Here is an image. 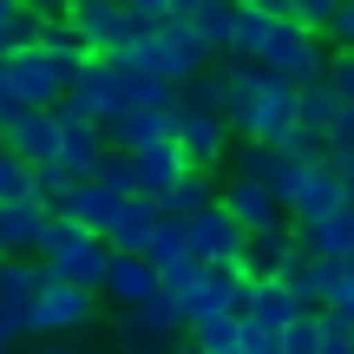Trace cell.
<instances>
[{
	"instance_id": "cell-1",
	"label": "cell",
	"mask_w": 354,
	"mask_h": 354,
	"mask_svg": "<svg viewBox=\"0 0 354 354\" xmlns=\"http://www.w3.org/2000/svg\"><path fill=\"white\" fill-rule=\"evenodd\" d=\"M112 59H125L131 73H145V79H171V86H184V79L203 73L216 53L197 39V26H190V20H171V13H165V20H151V33H145L138 46L112 53Z\"/></svg>"
},
{
	"instance_id": "cell-2",
	"label": "cell",
	"mask_w": 354,
	"mask_h": 354,
	"mask_svg": "<svg viewBox=\"0 0 354 354\" xmlns=\"http://www.w3.org/2000/svg\"><path fill=\"white\" fill-rule=\"evenodd\" d=\"M33 256L53 269V276L99 289V282H105V263H112V243H105L99 230L73 223L66 210H53V216H46V230H39V250H33Z\"/></svg>"
},
{
	"instance_id": "cell-3",
	"label": "cell",
	"mask_w": 354,
	"mask_h": 354,
	"mask_svg": "<svg viewBox=\"0 0 354 354\" xmlns=\"http://www.w3.org/2000/svg\"><path fill=\"white\" fill-rule=\"evenodd\" d=\"M118 348L125 354H165L171 342H184V302H177L171 289H158V295H145V302H131V308H118Z\"/></svg>"
},
{
	"instance_id": "cell-4",
	"label": "cell",
	"mask_w": 354,
	"mask_h": 354,
	"mask_svg": "<svg viewBox=\"0 0 354 354\" xmlns=\"http://www.w3.org/2000/svg\"><path fill=\"white\" fill-rule=\"evenodd\" d=\"M328 33H315V26H302L289 13V20H276L269 26V39H263V53H256V59L269 66V73H289L295 86H308V79H322L328 73Z\"/></svg>"
},
{
	"instance_id": "cell-5",
	"label": "cell",
	"mask_w": 354,
	"mask_h": 354,
	"mask_svg": "<svg viewBox=\"0 0 354 354\" xmlns=\"http://www.w3.org/2000/svg\"><path fill=\"white\" fill-rule=\"evenodd\" d=\"M92 322H99V289L46 276V289H39V302H33V335H86ZM33 335H26V342H33Z\"/></svg>"
},
{
	"instance_id": "cell-6",
	"label": "cell",
	"mask_w": 354,
	"mask_h": 354,
	"mask_svg": "<svg viewBox=\"0 0 354 354\" xmlns=\"http://www.w3.org/2000/svg\"><path fill=\"white\" fill-rule=\"evenodd\" d=\"M73 20H79V33L92 39V53H125V46H138V39L151 33V20L131 13L125 0H73Z\"/></svg>"
},
{
	"instance_id": "cell-7",
	"label": "cell",
	"mask_w": 354,
	"mask_h": 354,
	"mask_svg": "<svg viewBox=\"0 0 354 354\" xmlns=\"http://www.w3.org/2000/svg\"><path fill=\"white\" fill-rule=\"evenodd\" d=\"M46 276L53 269L39 263V256H0V322H7L13 335H33V302H39V289H46Z\"/></svg>"
},
{
	"instance_id": "cell-8",
	"label": "cell",
	"mask_w": 354,
	"mask_h": 354,
	"mask_svg": "<svg viewBox=\"0 0 354 354\" xmlns=\"http://www.w3.org/2000/svg\"><path fill=\"white\" fill-rule=\"evenodd\" d=\"M230 145H236V125H230L223 112H210V105H184L177 99V151L190 158V165H223Z\"/></svg>"
},
{
	"instance_id": "cell-9",
	"label": "cell",
	"mask_w": 354,
	"mask_h": 354,
	"mask_svg": "<svg viewBox=\"0 0 354 354\" xmlns=\"http://www.w3.org/2000/svg\"><path fill=\"white\" fill-rule=\"evenodd\" d=\"M216 203H223V210L236 216L243 230H269V223H289V203H282L276 190L263 184V177H250V171L223 177V190H216Z\"/></svg>"
},
{
	"instance_id": "cell-10",
	"label": "cell",
	"mask_w": 354,
	"mask_h": 354,
	"mask_svg": "<svg viewBox=\"0 0 354 354\" xmlns=\"http://www.w3.org/2000/svg\"><path fill=\"white\" fill-rule=\"evenodd\" d=\"M342 203H348V177L335 171V158L302 165V184H295V197H289V223H315V216L342 210Z\"/></svg>"
},
{
	"instance_id": "cell-11",
	"label": "cell",
	"mask_w": 354,
	"mask_h": 354,
	"mask_svg": "<svg viewBox=\"0 0 354 354\" xmlns=\"http://www.w3.org/2000/svg\"><path fill=\"white\" fill-rule=\"evenodd\" d=\"M99 295H105L112 308H131V302H145V295H158V263H151L145 250H112Z\"/></svg>"
},
{
	"instance_id": "cell-12",
	"label": "cell",
	"mask_w": 354,
	"mask_h": 354,
	"mask_svg": "<svg viewBox=\"0 0 354 354\" xmlns=\"http://www.w3.org/2000/svg\"><path fill=\"white\" fill-rule=\"evenodd\" d=\"M59 105H26L13 125H0V138H7V151H20L26 165H39V158H59Z\"/></svg>"
},
{
	"instance_id": "cell-13",
	"label": "cell",
	"mask_w": 354,
	"mask_h": 354,
	"mask_svg": "<svg viewBox=\"0 0 354 354\" xmlns=\"http://www.w3.org/2000/svg\"><path fill=\"white\" fill-rule=\"evenodd\" d=\"M184 230H190V250H197L203 263H236L243 256V223L223 203H203L197 216H184Z\"/></svg>"
},
{
	"instance_id": "cell-14",
	"label": "cell",
	"mask_w": 354,
	"mask_h": 354,
	"mask_svg": "<svg viewBox=\"0 0 354 354\" xmlns=\"http://www.w3.org/2000/svg\"><path fill=\"white\" fill-rule=\"evenodd\" d=\"M0 59H7L13 86L26 92V105H59V92L73 86V79L53 66V53H46V46H20V53H0Z\"/></svg>"
},
{
	"instance_id": "cell-15",
	"label": "cell",
	"mask_w": 354,
	"mask_h": 354,
	"mask_svg": "<svg viewBox=\"0 0 354 354\" xmlns=\"http://www.w3.org/2000/svg\"><path fill=\"white\" fill-rule=\"evenodd\" d=\"M171 131H177V99L171 105H125L118 118H105V138H112L118 151H138V145L171 138Z\"/></svg>"
},
{
	"instance_id": "cell-16",
	"label": "cell",
	"mask_w": 354,
	"mask_h": 354,
	"mask_svg": "<svg viewBox=\"0 0 354 354\" xmlns=\"http://www.w3.org/2000/svg\"><path fill=\"white\" fill-rule=\"evenodd\" d=\"M158 216H165V203L145 197V190H131V197H118L112 223H105V243H112V250H145L151 230H158Z\"/></svg>"
},
{
	"instance_id": "cell-17",
	"label": "cell",
	"mask_w": 354,
	"mask_h": 354,
	"mask_svg": "<svg viewBox=\"0 0 354 354\" xmlns=\"http://www.w3.org/2000/svg\"><path fill=\"white\" fill-rule=\"evenodd\" d=\"M289 250H295V223H269V230H243V276L250 282H263V276H276L282 263H289Z\"/></svg>"
},
{
	"instance_id": "cell-18",
	"label": "cell",
	"mask_w": 354,
	"mask_h": 354,
	"mask_svg": "<svg viewBox=\"0 0 354 354\" xmlns=\"http://www.w3.org/2000/svg\"><path fill=\"white\" fill-rule=\"evenodd\" d=\"M46 203L39 197H13L0 203V256H33L39 250V230H46Z\"/></svg>"
},
{
	"instance_id": "cell-19",
	"label": "cell",
	"mask_w": 354,
	"mask_h": 354,
	"mask_svg": "<svg viewBox=\"0 0 354 354\" xmlns=\"http://www.w3.org/2000/svg\"><path fill=\"white\" fill-rule=\"evenodd\" d=\"M131 158H138V190H145V197H158V203H165V190H171L184 171H190V158L177 151V131H171V138H151V145H138Z\"/></svg>"
},
{
	"instance_id": "cell-20",
	"label": "cell",
	"mask_w": 354,
	"mask_h": 354,
	"mask_svg": "<svg viewBox=\"0 0 354 354\" xmlns=\"http://www.w3.org/2000/svg\"><path fill=\"white\" fill-rule=\"evenodd\" d=\"M118 197H125V190H112L105 177H79V184L66 190V203H59V210L73 216V223H86V230H99V236H105V223H112Z\"/></svg>"
},
{
	"instance_id": "cell-21",
	"label": "cell",
	"mask_w": 354,
	"mask_h": 354,
	"mask_svg": "<svg viewBox=\"0 0 354 354\" xmlns=\"http://www.w3.org/2000/svg\"><path fill=\"white\" fill-rule=\"evenodd\" d=\"M295 243H302L308 256H354V203L315 216V223H295Z\"/></svg>"
},
{
	"instance_id": "cell-22",
	"label": "cell",
	"mask_w": 354,
	"mask_h": 354,
	"mask_svg": "<svg viewBox=\"0 0 354 354\" xmlns=\"http://www.w3.org/2000/svg\"><path fill=\"white\" fill-rule=\"evenodd\" d=\"M59 118H66V112H59ZM105 151H112L105 125H92V118H66V125H59V158H66L79 177L99 171V158H105Z\"/></svg>"
},
{
	"instance_id": "cell-23",
	"label": "cell",
	"mask_w": 354,
	"mask_h": 354,
	"mask_svg": "<svg viewBox=\"0 0 354 354\" xmlns=\"http://www.w3.org/2000/svg\"><path fill=\"white\" fill-rule=\"evenodd\" d=\"M39 46H46V53H53V66H59V73H66V79H73V73H79V66H86V59H92V39H86V33H79V20H73V13H53V20H46V26H39Z\"/></svg>"
},
{
	"instance_id": "cell-24",
	"label": "cell",
	"mask_w": 354,
	"mask_h": 354,
	"mask_svg": "<svg viewBox=\"0 0 354 354\" xmlns=\"http://www.w3.org/2000/svg\"><path fill=\"white\" fill-rule=\"evenodd\" d=\"M216 190H223V184H216L210 165H190V171L165 190V210H171V216H197L203 203H216Z\"/></svg>"
},
{
	"instance_id": "cell-25",
	"label": "cell",
	"mask_w": 354,
	"mask_h": 354,
	"mask_svg": "<svg viewBox=\"0 0 354 354\" xmlns=\"http://www.w3.org/2000/svg\"><path fill=\"white\" fill-rule=\"evenodd\" d=\"M276 276H282V289L295 295V308H322V269H315V256H308L302 243L289 250V263H282Z\"/></svg>"
},
{
	"instance_id": "cell-26",
	"label": "cell",
	"mask_w": 354,
	"mask_h": 354,
	"mask_svg": "<svg viewBox=\"0 0 354 354\" xmlns=\"http://www.w3.org/2000/svg\"><path fill=\"white\" fill-rule=\"evenodd\" d=\"M269 13L256 7V0H236V26H230V46L223 53H236V59H256V53H263V39H269Z\"/></svg>"
},
{
	"instance_id": "cell-27",
	"label": "cell",
	"mask_w": 354,
	"mask_h": 354,
	"mask_svg": "<svg viewBox=\"0 0 354 354\" xmlns=\"http://www.w3.org/2000/svg\"><path fill=\"white\" fill-rule=\"evenodd\" d=\"M177 99H184V105H210V112H223V105H230V66L210 59L203 73H190L184 86H177Z\"/></svg>"
},
{
	"instance_id": "cell-28",
	"label": "cell",
	"mask_w": 354,
	"mask_h": 354,
	"mask_svg": "<svg viewBox=\"0 0 354 354\" xmlns=\"http://www.w3.org/2000/svg\"><path fill=\"white\" fill-rule=\"evenodd\" d=\"M315 269H322V308L354 315V263L348 256H315Z\"/></svg>"
},
{
	"instance_id": "cell-29",
	"label": "cell",
	"mask_w": 354,
	"mask_h": 354,
	"mask_svg": "<svg viewBox=\"0 0 354 354\" xmlns=\"http://www.w3.org/2000/svg\"><path fill=\"white\" fill-rule=\"evenodd\" d=\"M335 112H342V99H335L328 79H308V86H295V125L328 131V125H335Z\"/></svg>"
},
{
	"instance_id": "cell-30",
	"label": "cell",
	"mask_w": 354,
	"mask_h": 354,
	"mask_svg": "<svg viewBox=\"0 0 354 354\" xmlns=\"http://www.w3.org/2000/svg\"><path fill=\"white\" fill-rule=\"evenodd\" d=\"M190 26H197V39L210 53H223L230 46V26H236V0H197V7H190Z\"/></svg>"
},
{
	"instance_id": "cell-31",
	"label": "cell",
	"mask_w": 354,
	"mask_h": 354,
	"mask_svg": "<svg viewBox=\"0 0 354 354\" xmlns=\"http://www.w3.org/2000/svg\"><path fill=\"white\" fill-rule=\"evenodd\" d=\"M236 328H243V315H230V308H210V315H197L184 335H190V348L223 354V348H236Z\"/></svg>"
},
{
	"instance_id": "cell-32",
	"label": "cell",
	"mask_w": 354,
	"mask_h": 354,
	"mask_svg": "<svg viewBox=\"0 0 354 354\" xmlns=\"http://www.w3.org/2000/svg\"><path fill=\"white\" fill-rule=\"evenodd\" d=\"M250 315H256V322H269V328H289V322L302 315V308H295V295L282 289V276H263V282H256V302H250Z\"/></svg>"
},
{
	"instance_id": "cell-33",
	"label": "cell",
	"mask_w": 354,
	"mask_h": 354,
	"mask_svg": "<svg viewBox=\"0 0 354 354\" xmlns=\"http://www.w3.org/2000/svg\"><path fill=\"white\" fill-rule=\"evenodd\" d=\"M203 269H210V263H203L197 250H177V256H165V263H158V289H171L177 302H184V295L203 282Z\"/></svg>"
},
{
	"instance_id": "cell-34",
	"label": "cell",
	"mask_w": 354,
	"mask_h": 354,
	"mask_svg": "<svg viewBox=\"0 0 354 354\" xmlns=\"http://www.w3.org/2000/svg\"><path fill=\"white\" fill-rule=\"evenodd\" d=\"M73 184H79V171L66 165V158H39V165H33V197L46 203V210H59Z\"/></svg>"
},
{
	"instance_id": "cell-35",
	"label": "cell",
	"mask_w": 354,
	"mask_h": 354,
	"mask_svg": "<svg viewBox=\"0 0 354 354\" xmlns=\"http://www.w3.org/2000/svg\"><path fill=\"white\" fill-rule=\"evenodd\" d=\"M13 197H33V165L20 151H7V138H0V203H13Z\"/></svg>"
},
{
	"instance_id": "cell-36",
	"label": "cell",
	"mask_w": 354,
	"mask_h": 354,
	"mask_svg": "<svg viewBox=\"0 0 354 354\" xmlns=\"http://www.w3.org/2000/svg\"><path fill=\"white\" fill-rule=\"evenodd\" d=\"M282 354H322V308H302L282 328Z\"/></svg>"
},
{
	"instance_id": "cell-37",
	"label": "cell",
	"mask_w": 354,
	"mask_h": 354,
	"mask_svg": "<svg viewBox=\"0 0 354 354\" xmlns=\"http://www.w3.org/2000/svg\"><path fill=\"white\" fill-rule=\"evenodd\" d=\"M177 250H190V230H184V216H158V230H151V243H145V256L151 263H165V256H177Z\"/></svg>"
},
{
	"instance_id": "cell-38",
	"label": "cell",
	"mask_w": 354,
	"mask_h": 354,
	"mask_svg": "<svg viewBox=\"0 0 354 354\" xmlns=\"http://www.w3.org/2000/svg\"><path fill=\"white\" fill-rule=\"evenodd\" d=\"M282 151H289L295 165H322V158H328V131H315V125H289Z\"/></svg>"
},
{
	"instance_id": "cell-39",
	"label": "cell",
	"mask_w": 354,
	"mask_h": 354,
	"mask_svg": "<svg viewBox=\"0 0 354 354\" xmlns=\"http://www.w3.org/2000/svg\"><path fill=\"white\" fill-rule=\"evenodd\" d=\"M92 177H105L112 190H125V197H131V190H138V158H131V151H118V145H112V151L99 158V171H92Z\"/></svg>"
},
{
	"instance_id": "cell-40",
	"label": "cell",
	"mask_w": 354,
	"mask_h": 354,
	"mask_svg": "<svg viewBox=\"0 0 354 354\" xmlns=\"http://www.w3.org/2000/svg\"><path fill=\"white\" fill-rule=\"evenodd\" d=\"M39 26H46V13H33V7L20 0V13H13V20H7V33H0V39H7V53H20V46H39Z\"/></svg>"
},
{
	"instance_id": "cell-41",
	"label": "cell",
	"mask_w": 354,
	"mask_h": 354,
	"mask_svg": "<svg viewBox=\"0 0 354 354\" xmlns=\"http://www.w3.org/2000/svg\"><path fill=\"white\" fill-rule=\"evenodd\" d=\"M322 354H354V315L322 308Z\"/></svg>"
},
{
	"instance_id": "cell-42",
	"label": "cell",
	"mask_w": 354,
	"mask_h": 354,
	"mask_svg": "<svg viewBox=\"0 0 354 354\" xmlns=\"http://www.w3.org/2000/svg\"><path fill=\"white\" fill-rule=\"evenodd\" d=\"M322 79L335 86V99H342V105H354V46H335V53H328V73H322Z\"/></svg>"
},
{
	"instance_id": "cell-43",
	"label": "cell",
	"mask_w": 354,
	"mask_h": 354,
	"mask_svg": "<svg viewBox=\"0 0 354 354\" xmlns=\"http://www.w3.org/2000/svg\"><path fill=\"white\" fill-rule=\"evenodd\" d=\"M289 7H295V20H302V26L328 33V20H335V7H342V0H289Z\"/></svg>"
},
{
	"instance_id": "cell-44",
	"label": "cell",
	"mask_w": 354,
	"mask_h": 354,
	"mask_svg": "<svg viewBox=\"0 0 354 354\" xmlns=\"http://www.w3.org/2000/svg\"><path fill=\"white\" fill-rule=\"evenodd\" d=\"M26 112V92L13 86V73H7V59H0V125H13V118Z\"/></svg>"
},
{
	"instance_id": "cell-45",
	"label": "cell",
	"mask_w": 354,
	"mask_h": 354,
	"mask_svg": "<svg viewBox=\"0 0 354 354\" xmlns=\"http://www.w3.org/2000/svg\"><path fill=\"white\" fill-rule=\"evenodd\" d=\"M295 184H302V165H295V158L282 151V158H276V171H269V190H276V197L289 203V197H295Z\"/></svg>"
},
{
	"instance_id": "cell-46",
	"label": "cell",
	"mask_w": 354,
	"mask_h": 354,
	"mask_svg": "<svg viewBox=\"0 0 354 354\" xmlns=\"http://www.w3.org/2000/svg\"><path fill=\"white\" fill-rule=\"evenodd\" d=\"M342 151H354V105H342L328 125V158H342Z\"/></svg>"
},
{
	"instance_id": "cell-47",
	"label": "cell",
	"mask_w": 354,
	"mask_h": 354,
	"mask_svg": "<svg viewBox=\"0 0 354 354\" xmlns=\"http://www.w3.org/2000/svg\"><path fill=\"white\" fill-rule=\"evenodd\" d=\"M328 46H354V0H342L328 20Z\"/></svg>"
},
{
	"instance_id": "cell-48",
	"label": "cell",
	"mask_w": 354,
	"mask_h": 354,
	"mask_svg": "<svg viewBox=\"0 0 354 354\" xmlns=\"http://www.w3.org/2000/svg\"><path fill=\"white\" fill-rule=\"evenodd\" d=\"M13 354H79L73 335H33V348H13Z\"/></svg>"
},
{
	"instance_id": "cell-49",
	"label": "cell",
	"mask_w": 354,
	"mask_h": 354,
	"mask_svg": "<svg viewBox=\"0 0 354 354\" xmlns=\"http://www.w3.org/2000/svg\"><path fill=\"white\" fill-rule=\"evenodd\" d=\"M125 7H131V13H145V20H165L171 0H125Z\"/></svg>"
},
{
	"instance_id": "cell-50",
	"label": "cell",
	"mask_w": 354,
	"mask_h": 354,
	"mask_svg": "<svg viewBox=\"0 0 354 354\" xmlns=\"http://www.w3.org/2000/svg\"><path fill=\"white\" fill-rule=\"evenodd\" d=\"M26 7H33V13H46V20H53V13H73V0H26Z\"/></svg>"
},
{
	"instance_id": "cell-51",
	"label": "cell",
	"mask_w": 354,
	"mask_h": 354,
	"mask_svg": "<svg viewBox=\"0 0 354 354\" xmlns=\"http://www.w3.org/2000/svg\"><path fill=\"white\" fill-rule=\"evenodd\" d=\"M256 7H263V13H269V20H289V13H295V7H289V0H256Z\"/></svg>"
},
{
	"instance_id": "cell-52",
	"label": "cell",
	"mask_w": 354,
	"mask_h": 354,
	"mask_svg": "<svg viewBox=\"0 0 354 354\" xmlns=\"http://www.w3.org/2000/svg\"><path fill=\"white\" fill-rule=\"evenodd\" d=\"M13 13H20V0H0V33H7V20ZM0 46H7V39H0Z\"/></svg>"
},
{
	"instance_id": "cell-53",
	"label": "cell",
	"mask_w": 354,
	"mask_h": 354,
	"mask_svg": "<svg viewBox=\"0 0 354 354\" xmlns=\"http://www.w3.org/2000/svg\"><path fill=\"white\" fill-rule=\"evenodd\" d=\"M335 171H342V177H348V190H354V151H342V158H335Z\"/></svg>"
},
{
	"instance_id": "cell-54",
	"label": "cell",
	"mask_w": 354,
	"mask_h": 354,
	"mask_svg": "<svg viewBox=\"0 0 354 354\" xmlns=\"http://www.w3.org/2000/svg\"><path fill=\"white\" fill-rule=\"evenodd\" d=\"M13 348H20V335H13L7 322H0V354H13Z\"/></svg>"
},
{
	"instance_id": "cell-55",
	"label": "cell",
	"mask_w": 354,
	"mask_h": 354,
	"mask_svg": "<svg viewBox=\"0 0 354 354\" xmlns=\"http://www.w3.org/2000/svg\"><path fill=\"white\" fill-rule=\"evenodd\" d=\"M165 354H203V348H184V342H171V348H165Z\"/></svg>"
},
{
	"instance_id": "cell-56",
	"label": "cell",
	"mask_w": 354,
	"mask_h": 354,
	"mask_svg": "<svg viewBox=\"0 0 354 354\" xmlns=\"http://www.w3.org/2000/svg\"><path fill=\"white\" fill-rule=\"evenodd\" d=\"M223 354H243V348H223Z\"/></svg>"
},
{
	"instance_id": "cell-57",
	"label": "cell",
	"mask_w": 354,
	"mask_h": 354,
	"mask_svg": "<svg viewBox=\"0 0 354 354\" xmlns=\"http://www.w3.org/2000/svg\"><path fill=\"white\" fill-rule=\"evenodd\" d=\"M348 203H354V190H348Z\"/></svg>"
},
{
	"instance_id": "cell-58",
	"label": "cell",
	"mask_w": 354,
	"mask_h": 354,
	"mask_svg": "<svg viewBox=\"0 0 354 354\" xmlns=\"http://www.w3.org/2000/svg\"><path fill=\"white\" fill-rule=\"evenodd\" d=\"M348 263H354V256H348Z\"/></svg>"
}]
</instances>
